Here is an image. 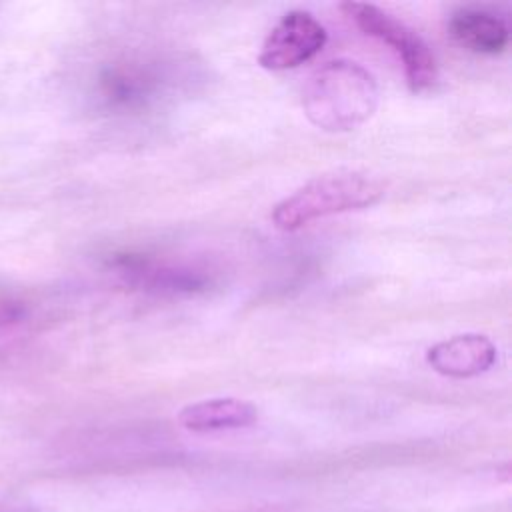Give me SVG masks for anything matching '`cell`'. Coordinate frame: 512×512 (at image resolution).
I'll return each instance as SVG.
<instances>
[{"mask_svg":"<svg viewBox=\"0 0 512 512\" xmlns=\"http://www.w3.org/2000/svg\"><path fill=\"white\" fill-rule=\"evenodd\" d=\"M450 36L464 48L476 54H500L510 42V28L506 20L492 10L478 6H464L448 18Z\"/></svg>","mask_w":512,"mask_h":512,"instance_id":"obj_6","label":"cell"},{"mask_svg":"<svg viewBox=\"0 0 512 512\" xmlns=\"http://www.w3.org/2000/svg\"><path fill=\"white\" fill-rule=\"evenodd\" d=\"M340 8L366 36L380 40L396 52L412 92L430 90L438 82L436 58L416 30L372 4L344 2Z\"/></svg>","mask_w":512,"mask_h":512,"instance_id":"obj_3","label":"cell"},{"mask_svg":"<svg viewBox=\"0 0 512 512\" xmlns=\"http://www.w3.org/2000/svg\"><path fill=\"white\" fill-rule=\"evenodd\" d=\"M384 196V184L358 170L322 174L280 200L272 210V222L280 230H298L314 220L362 210Z\"/></svg>","mask_w":512,"mask_h":512,"instance_id":"obj_2","label":"cell"},{"mask_svg":"<svg viewBox=\"0 0 512 512\" xmlns=\"http://www.w3.org/2000/svg\"><path fill=\"white\" fill-rule=\"evenodd\" d=\"M428 366L448 378H470L490 370L496 346L484 334H458L428 348Z\"/></svg>","mask_w":512,"mask_h":512,"instance_id":"obj_5","label":"cell"},{"mask_svg":"<svg viewBox=\"0 0 512 512\" xmlns=\"http://www.w3.org/2000/svg\"><path fill=\"white\" fill-rule=\"evenodd\" d=\"M326 28L306 10L286 12L268 32L258 64L266 70H290L314 58L326 44Z\"/></svg>","mask_w":512,"mask_h":512,"instance_id":"obj_4","label":"cell"},{"mask_svg":"<svg viewBox=\"0 0 512 512\" xmlns=\"http://www.w3.org/2000/svg\"><path fill=\"white\" fill-rule=\"evenodd\" d=\"M258 422V408L242 398H208L184 406L178 424L196 434L250 428Z\"/></svg>","mask_w":512,"mask_h":512,"instance_id":"obj_7","label":"cell"},{"mask_svg":"<svg viewBox=\"0 0 512 512\" xmlns=\"http://www.w3.org/2000/svg\"><path fill=\"white\" fill-rule=\"evenodd\" d=\"M376 78L352 60L320 66L302 90L308 120L326 132H346L364 124L378 108Z\"/></svg>","mask_w":512,"mask_h":512,"instance_id":"obj_1","label":"cell"}]
</instances>
